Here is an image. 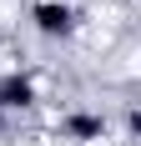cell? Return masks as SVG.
Masks as SVG:
<instances>
[{"label":"cell","mask_w":141,"mask_h":146,"mask_svg":"<svg viewBox=\"0 0 141 146\" xmlns=\"http://www.w3.org/2000/svg\"><path fill=\"white\" fill-rule=\"evenodd\" d=\"M56 136L70 146H96L111 136V121H106V111H91V106H70V111H61L56 116Z\"/></svg>","instance_id":"2"},{"label":"cell","mask_w":141,"mask_h":146,"mask_svg":"<svg viewBox=\"0 0 141 146\" xmlns=\"http://www.w3.org/2000/svg\"><path fill=\"white\" fill-rule=\"evenodd\" d=\"M41 101V91H35V76L10 66V71H0V116H20L30 106Z\"/></svg>","instance_id":"3"},{"label":"cell","mask_w":141,"mask_h":146,"mask_svg":"<svg viewBox=\"0 0 141 146\" xmlns=\"http://www.w3.org/2000/svg\"><path fill=\"white\" fill-rule=\"evenodd\" d=\"M5 131H10V116H0V136H5Z\"/></svg>","instance_id":"4"},{"label":"cell","mask_w":141,"mask_h":146,"mask_svg":"<svg viewBox=\"0 0 141 146\" xmlns=\"http://www.w3.org/2000/svg\"><path fill=\"white\" fill-rule=\"evenodd\" d=\"M30 25L45 40H70L81 30V5L76 0H30Z\"/></svg>","instance_id":"1"}]
</instances>
